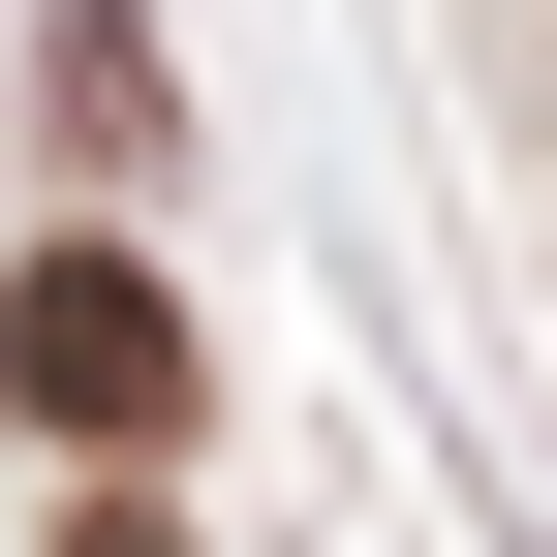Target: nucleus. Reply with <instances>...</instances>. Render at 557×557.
I'll list each match as a JSON object with an SVG mask.
<instances>
[{
    "label": "nucleus",
    "instance_id": "f257e3e1",
    "mask_svg": "<svg viewBox=\"0 0 557 557\" xmlns=\"http://www.w3.org/2000/svg\"><path fill=\"white\" fill-rule=\"evenodd\" d=\"M0 403L94 434V465H156V434H186V310H156V248H32V278H0Z\"/></svg>",
    "mask_w": 557,
    "mask_h": 557
},
{
    "label": "nucleus",
    "instance_id": "f03ea898",
    "mask_svg": "<svg viewBox=\"0 0 557 557\" xmlns=\"http://www.w3.org/2000/svg\"><path fill=\"white\" fill-rule=\"evenodd\" d=\"M62 557H186V527H156V496H94V527H62Z\"/></svg>",
    "mask_w": 557,
    "mask_h": 557
}]
</instances>
